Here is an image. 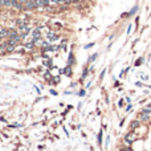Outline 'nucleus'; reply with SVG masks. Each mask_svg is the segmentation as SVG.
I'll use <instances>...</instances> for the list:
<instances>
[{
  "instance_id": "24",
  "label": "nucleus",
  "mask_w": 151,
  "mask_h": 151,
  "mask_svg": "<svg viewBox=\"0 0 151 151\" xmlns=\"http://www.w3.org/2000/svg\"><path fill=\"white\" fill-rule=\"evenodd\" d=\"M140 62H143V58H139V61H137V64H135V65H140Z\"/></svg>"
},
{
  "instance_id": "16",
  "label": "nucleus",
  "mask_w": 151,
  "mask_h": 151,
  "mask_svg": "<svg viewBox=\"0 0 151 151\" xmlns=\"http://www.w3.org/2000/svg\"><path fill=\"white\" fill-rule=\"evenodd\" d=\"M137 11H138V7H134V8H133V9H131L129 13H126V15H123V16H131V15H134Z\"/></svg>"
},
{
  "instance_id": "25",
  "label": "nucleus",
  "mask_w": 151,
  "mask_h": 151,
  "mask_svg": "<svg viewBox=\"0 0 151 151\" xmlns=\"http://www.w3.org/2000/svg\"><path fill=\"white\" fill-rule=\"evenodd\" d=\"M105 73H106V70H102V73H101V79L103 78V76H105Z\"/></svg>"
},
{
  "instance_id": "20",
  "label": "nucleus",
  "mask_w": 151,
  "mask_h": 151,
  "mask_svg": "<svg viewBox=\"0 0 151 151\" xmlns=\"http://www.w3.org/2000/svg\"><path fill=\"white\" fill-rule=\"evenodd\" d=\"M92 46H94V43H90V44H86V45L84 46V49H89V48H92Z\"/></svg>"
},
{
  "instance_id": "11",
  "label": "nucleus",
  "mask_w": 151,
  "mask_h": 151,
  "mask_svg": "<svg viewBox=\"0 0 151 151\" xmlns=\"http://www.w3.org/2000/svg\"><path fill=\"white\" fill-rule=\"evenodd\" d=\"M51 43L49 41H48V40H46V41H44V40H41V41H40V46H41V49H44V48H46L48 45H49Z\"/></svg>"
},
{
  "instance_id": "26",
  "label": "nucleus",
  "mask_w": 151,
  "mask_h": 151,
  "mask_svg": "<svg viewBox=\"0 0 151 151\" xmlns=\"http://www.w3.org/2000/svg\"><path fill=\"white\" fill-rule=\"evenodd\" d=\"M118 105H119V107H122V106H123V101L121 99V101H119V103H118Z\"/></svg>"
},
{
  "instance_id": "29",
  "label": "nucleus",
  "mask_w": 151,
  "mask_h": 151,
  "mask_svg": "<svg viewBox=\"0 0 151 151\" xmlns=\"http://www.w3.org/2000/svg\"><path fill=\"white\" fill-rule=\"evenodd\" d=\"M3 38H4L3 36H0V43H3Z\"/></svg>"
},
{
  "instance_id": "15",
  "label": "nucleus",
  "mask_w": 151,
  "mask_h": 151,
  "mask_svg": "<svg viewBox=\"0 0 151 151\" xmlns=\"http://www.w3.org/2000/svg\"><path fill=\"white\" fill-rule=\"evenodd\" d=\"M24 46H25V49H27V51H32V49H33V48H35V44H32V43H28V44H25Z\"/></svg>"
},
{
  "instance_id": "30",
  "label": "nucleus",
  "mask_w": 151,
  "mask_h": 151,
  "mask_svg": "<svg viewBox=\"0 0 151 151\" xmlns=\"http://www.w3.org/2000/svg\"><path fill=\"white\" fill-rule=\"evenodd\" d=\"M147 107H150V109H151V103H150V105H147Z\"/></svg>"
},
{
  "instance_id": "23",
  "label": "nucleus",
  "mask_w": 151,
  "mask_h": 151,
  "mask_svg": "<svg viewBox=\"0 0 151 151\" xmlns=\"http://www.w3.org/2000/svg\"><path fill=\"white\" fill-rule=\"evenodd\" d=\"M51 94H53V95H57V92H56L54 89H51Z\"/></svg>"
},
{
  "instance_id": "18",
  "label": "nucleus",
  "mask_w": 151,
  "mask_h": 151,
  "mask_svg": "<svg viewBox=\"0 0 151 151\" xmlns=\"http://www.w3.org/2000/svg\"><path fill=\"white\" fill-rule=\"evenodd\" d=\"M97 140H98V145H102V131L98 133V135H97Z\"/></svg>"
},
{
  "instance_id": "4",
  "label": "nucleus",
  "mask_w": 151,
  "mask_h": 151,
  "mask_svg": "<svg viewBox=\"0 0 151 151\" xmlns=\"http://www.w3.org/2000/svg\"><path fill=\"white\" fill-rule=\"evenodd\" d=\"M57 38H58V36L56 35L54 32H52V31H51L49 33H48V36H46V40H48L49 43H53V41H56Z\"/></svg>"
},
{
  "instance_id": "22",
  "label": "nucleus",
  "mask_w": 151,
  "mask_h": 151,
  "mask_svg": "<svg viewBox=\"0 0 151 151\" xmlns=\"http://www.w3.org/2000/svg\"><path fill=\"white\" fill-rule=\"evenodd\" d=\"M49 76H51V70H49V69H48V70L45 72V74H44V77L46 78V77H49Z\"/></svg>"
},
{
  "instance_id": "27",
  "label": "nucleus",
  "mask_w": 151,
  "mask_h": 151,
  "mask_svg": "<svg viewBox=\"0 0 151 151\" xmlns=\"http://www.w3.org/2000/svg\"><path fill=\"white\" fill-rule=\"evenodd\" d=\"M19 2H20V3H21V4L24 5V4H25V3H27V0H19Z\"/></svg>"
},
{
  "instance_id": "17",
  "label": "nucleus",
  "mask_w": 151,
  "mask_h": 151,
  "mask_svg": "<svg viewBox=\"0 0 151 151\" xmlns=\"http://www.w3.org/2000/svg\"><path fill=\"white\" fill-rule=\"evenodd\" d=\"M97 57H98V53H94V54H92L90 57H89V62H94Z\"/></svg>"
},
{
  "instance_id": "14",
  "label": "nucleus",
  "mask_w": 151,
  "mask_h": 151,
  "mask_svg": "<svg viewBox=\"0 0 151 151\" xmlns=\"http://www.w3.org/2000/svg\"><path fill=\"white\" fill-rule=\"evenodd\" d=\"M4 7L5 8H12V0H4Z\"/></svg>"
},
{
  "instance_id": "21",
  "label": "nucleus",
  "mask_w": 151,
  "mask_h": 151,
  "mask_svg": "<svg viewBox=\"0 0 151 151\" xmlns=\"http://www.w3.org/2000/svg\"><path fill=\"white\" fill-rule=\"evenodd\" d=\"M85 94H86V92L82 89V90H79V93H78V95H79V97H85Z\"/></svg>"
},
{
  "instance_id": "1",
  "label": "nucleus",
  "mask_w": 151,
  "mask_h": 151,
  "mask_svg": "<svg viewBox=\"0 0 151 151\" xmlns=\"http://www.w3.org/2000/svg\"><path fill=\"white\" fill-rule=\"evenodd\" d=\"M23 9L35 11V9H36V3H35V0H27V3L23 5Z\"/></svg>"
},
{
  "instance_id": "13",
  "label": "nucleus",
  "mask_w": 151,
  "mask_h": 151,
  "mask_svg": "<svg viewBox=\"0 0 151 151\" xmlns=\"http://www.w3.org/2000/svg\"><path fill=\"white\" fill-rule=\"evenodd\" d=\"M139 113H143V114H151V109L150 107H142V110Z\"/></svg>"
},
{
  "instance_id": "3",
  "label": "nucleus",
  "mask_w": 151,
  "mask_h": 151,
  "mask_svg": "<svg viewBox=\"0 0 151 151\" xmlns=\"http://www.w3.org/2000/svg\"><path fill=\"white\" fill-rule=\"evenodd\" d=\"M44 27L43 25H38V27H36L33 31H31V36L33 37V36H40L41 35V29H43Z\"/></svg>"
},
{
  "instance_id": "9",
  "label": "nucleus",
  "mask_w": 151,
  "mask_h": 151,
  "mask_svg": "<svg viewBox=\"0 0 151 151\" xmlns=\"http://www.w3.org/2000/svg\"><path fill=\"white\" fill-rule=\"evenodd\" d=\"M139 125H140V121H133L130 125V129L134 130V129H137V127H139Z\"/></svg>"
},
{
  "instance_id": "6",
  "label": "nucleus",
  "mask_w": 151,
  "mask_h": 151,
  "mask_svg": "<svg viewBox=\"0 0 151 151\" xmlns=\"http://www.w3.org/2000/svg\"><path fill=\"white\" fill-rule=\"evenodd\" d=\"M36 3V9H44L45 5H44V0H35Z\"/></svg>"
},
{
  "instance_id": "5",
  "label": "nucleus",
  "mask_w": 151,
  "mask_h": 151,
  "mask_svg": "<svg viewBox=\"0 0 151 151\" xmlns=\"http://www.w3.org/2000/svg\"><path fill=\"white\" fill-rule=\"evenodd\" d=\"M125 140H126V143L127 145H131V143L135 140V138H134V135H133V133H129V134H126V137H125Z\"/></svg>"
},
{
  "instance_id": "8",
  "label": "nucleus",
  "mask_w": 151,
  "mask_h": 151,
  "mask_svg": "<svg viewBox=\"0 0 151 151\" xmlns=\"http://www.w3.org/2000/svg\"><path fill=\"white\" fill-rule=\"evenodd\" d=\"M139 119L142 122H146L150 119V114H143V113H139Z\"/></svg>"
},
{
  "instance_id": "19",
  "label": "nucleus",
  "mask_w": 151,
  "mask_h": 151,
  "mask_svg": "<svg viewBox=\"0 0 151 151\" xmlns=\"http://www.w3.org/2000/svg\"><path fill=\"white\" fill-rule=\"evenodd\" d=\"M28 35H29L28 32H21V33H20V38H21V40H24V38H25Z\"/></svg>"
},
{
  "instance_id": "12",
  "label": "nucleus",
  "mask_w": 151,
  "mask_h": 151,
  "mask_svg": "<svg viewBox=\"0 0 151 151\" xmlns=\"http://www.w3.org/2000/svg\"><path fill=\"white\" fill-rule=\"evenodd\" d=\"M74 62V56H73V53H69V60H68V65H72V64Z\"/></svg>"
},
{
  "instance_id": "2",
  "label": "nucleus",
  "mask_w": 151,
  "mask_h": 151,
  "mask_svg": "<svg viewBox=\"0 0 151 151\" xmlns=\"http://www.w3.org/2000/svg\"><path fill=\"white\" fill-rule=\"evenodd\" d=\"M17 36H19V31H17V29L8 28V35H7V38H12V40H15Z\"/></svg>"
},
{
  "instance_id": "7",
  "label": "nucleus",
  "mask_w": 151,
  "mask_h": 151,
  "mask_svg": "<svg viewBox=\"0 0 151 151\" xmlns=\"http://www.w3.org/2000/svg\"><path fill=\"white\" fill-rule=\"evenodd\" d=\"M61 73H62V74H66L68 77H70V76H72V69H70V65H68L65 69H62V70H61Z\"/></svg>"
},
{
  "instance_id": "31",
  "label": "nucleus",
  "mask_w": 151,
  "mask_h": 151,
  "mask_svg": "<svg viewBox=\"0 0 151 151\" xmlns=\"http://www.w3.org/2000/svg\"><path fill=\"white\" fill-rule=\"evenodd\" d=\"M0 29H2V28H0Z\"/></svg>"
},
{
  "instance_id": "28",
  "label": "nucleus",
  "mask_w": 151,
  "mask_h": 151,
  "mask_svg": "<svg viewBox=\"0 0 151 151\" xmlns=\"http://www.w3.org/2000/svg\"><path fill=\"white\" fill-rule=\"evenodd\" d=\"M35 89H36V92H37L38 94H40V93H41V92H40V89H38V87H37V86H35Z\"/></svg>"
},
{
  "instance_id": "10",
  "label": "nucleus",
  "mask_w": 151,
  "mask_h": 151,
  "mask_svg": "<svg viewBox=\"0 0 151 151\" xmlns=\"http://www.w3.org/2000/svg\"><path fill=\"white\" fill-rule=\"evenodd\" d=\"M7 35H8V28H2L0 29V36H3L4 38H7Z\"/></svg>"
}]
</instances>
